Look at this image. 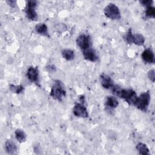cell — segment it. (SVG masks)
Returning <instances> with one entry per match:
<instances>
[{
	"label": "cell",
	"mask_w": 155,
	"mask_h": 155,
	"mask_svg": "<svg viewBox=\"0 0 155 155\" xmlns=\"http://www.w3.org/2000/svg\"><path fill=\"white\" fill-rule=\"evenodd\" d=\"M9 89L10 90L16 94H19L22 93V91L24 90V87L22 85H16L13 84H10L9 85Z\"/></svg>",
	"instance_id": "cell-19"
},
{
	"label": "cell",
	"mask_w": 155,
	"mask_h": 155,
	"mask_svg": "<svg viewBox=\"0 0 155 155\" xmlns=\"http://www.w3.org/2000/svg\"><path fill=\"white\" fill-rule=\"evenodd\" d=\"M133 35L132 33V31L131 29H130L125 36V41L128 44H131V43H133Z\"/></svg>",
	"instance_id": "cell-21"
},
{
	"label": "cell",
	"mask_w": 155,
	"mask_h": 155,
	"mask_svg": "<svg viewBox=\"0 0 155 155\" xmlns=\"http://www.w3.org/2000/svg\"><path fill=\"white\" fill-rule=\"evenodd\" d=\"M82 54L84 58L86 60L91 62H95L97 60V56L96 54V52L91 47L82 50Z\"/></svg>",
	"instance_id": "cell-10"
},
{
	"label": "cell",
	"mask_w": 155,
	"mask_h": 155,
	"mask_svg": "<svg viewBox=\"0 0 155 155\" xmlns=\"http://www.w3.org/2000/svg\"><path fill=\"white\" fill-rule=\"evenodd\" d=\"M104 12L105 15L111 19H119L121 18L119 8L113 3L108 4L104 8Z\"/></svg>",
	"instance_id": "cell-4"
},
{
	"label": "cell",
	"mask_w": 155,
	"mask_h": 155,
	"mask_svg": "<svg viewBox=\"0 0 155 155\" xmlns=\"http://www.w3.org/2000/svg\"><path fill=\"white\" fill-rule=\"evenodd\" d=\"M111 89L113 94L124 99L129 105H135L137 96L133 90L122 88L117 85H114Z\"/></svg>",
	"instance_id": "cell-1"
},
{
	"label": "cell",
	"mask_w": 155,
	"mask_h": 155,
	"mask_svg": "<svg viewBox=\"0 0 155 155\" xmlns=\"http://www.w3.org/2000/svg\"><path fill=\"white\" fill-rule=\"evenodd\" d=\"M15 137L18 142L21 143V142H24L25 141L27 135L23 130H22L21 129H17L15 131Z\"/></svg>",
	"instance_id": "cell-18"
},
{
	"label": "cell",
	"mask_w": 155,
	"mask_h": 155,
	"mask_svg": "<svg viewBox=\"0 0 155 155\" xmlns=\"http://www.w3.org/2000/svg\"><path fill=\"white\" fill-rule=\"evenodd\" d=\"M150 102V94L148 91L143 92L140 94L138 97L134 106H136L139 110L146 111Z\"/></svg>",
	"instance_id": "cell-3"
},
{
	"label": "cell",
	"mask_w": 155,
	"mask_h": 155,
	"mask_svg": "<svg viewBox=\"0 0 155 155\" xmlns=\"http://www.w3.org/2000/svg\"><path fill=\"white\" fill-rule=\"evenodd\" d=\"M137 150L138 151L139 153L140 154H142V155H147V154H149L150 152H149V149L147 147V145L143 143L140 142L138 143L136 145V147Z\"/></svg>",
	"instance_id": "cell-15"
},
{
	"label": "cell",
	"mask_w": 155,
	"mask_h": 155,
	"mask_svg": "<svg viewBox=\"0 0 155 155\" xmlns=\"http://www.w3.org/2000/svg\"><path fill=\"white\" fill-rule=\"evenodd\" d=\"M5 150L9 154H15L17 153V147L12 140H7L5 143Z\"/></svg>",
	"instance_id": "cell-12"
},
{
	"label": "cell",
	"mask_w": 155,
	"mask_h": 155,
	"mask_svg": "<svg viewBox=\"0 0 155 155\" xmlns=\"http://www.w3.org/2000/svg\"><path fill=\"white\" fill-rule=\"evenodd\" d=\"M35 30L39 35H41L47 37H50L48 33L47 26L46 25V24L44 23H39L36 24V25L35 26Z\"/></svg>",
	"instance_id": "cell-13"
},
{
	"label": "cell",
	"mask_w": 155,
	"mask_h": 155,
	"mask_svg": "<svg viewBox=\"0 0 155 155\" xmlns=\"http://www.w3.org/2000/svg\"><path fill=\"white\" fill-rule=\"evenodd\" d=\"M27 76L29 81L37 84L39 80V71L37 67L30 66L27 71Z\"/></svg>",
	"instance_id": "cell-8"
},
{
	"label": "cell",
	"mask_w": 155,
	"mask_h": 155,
	"mask_svg": "<svg viewBox=\"0 0 155 155\" xmlns=\"http://www.w3.org/2000/svg\"><path fill=\"white\" fill-rule=\"evenodd\" d=\"M140 3L142 5L146 7H148L150 6H152V4H153V1L152 0H143V1H140Z\"/></svg>",
	"instance_id": "cell-23"
},
{
	"label": "cell",
	"mask_w": 155,
	"mask_h": 155,
	"mask_svg": "<svg viewBox=\"0 0 155 155\" xmlns=\"http://www.w3.org/2000/svg\"><path fill=\"white\" fill-rule=\"evenodd\" d=\"M66 91L62 82L59 80H55L52 85L50 95L54 99L61 101L62 97L65 96Z\"/></svg>",
	"instance_id": "cell-2"
},
{
	"label": "cell",
	"mask_w": 155,
	"mask_h": 155,
	"mask_svg": "<svg viewBox=\"0 0 155 155\" xmlns=\"http://www.w3.org/2000/svg\"><path fill=\"white\" fill-rule=\"evenodd\" d=\"M142 58L144 62L152 64L154 62V54L153 51L150 48L145 49L142 53Z\"/></svg>",
	"instance_id": "cell-11"
},
{
	"label": "cell",
	"mask_w": 155,
	"mask_h": 155,
	"mask_svg": "<svg viewBox=\"0 0 155 155\" xmlns=\"http://www.w3.org/2000/svg\"><path fill=\"white\" fill-rule=\"evenodd\" d=\"M62 56L67 61H71L74 58V51L70 49H64L62 51Z\"/></svg>",
	"instance_id": "cell-17"
},
{
	"label": "cell",
	"mask_w": 155,
	"mask_h": 155,
	"mask_svg": "<svg viewBox=\"0 0 155 155\" xmlns=\"http://www.w3.org/2000/svg\"><path fill=\"white\" fill-rule=\"evenodd\" d=\"M133 42L137 45H143L145 42V38L140 33H136L133 36Z\"/></svg>",
	"instance_id": "cell-16"
},
{
	"label": "cell",
	"mask_w": 155,
	"mask_h": 155,
	"mask_svg": "<svg viewBox=\"0 0 155 155\" xmlns=\"http://www.w3.org/2000/svg\"><path fill=\"white\" fill-rule=\"evenodd\" d=\"M37 5L36 1H28L26 7L25 8V12L27 18L31 21H36L38 19V15L35 10Z\"/></svg>",
	"instance_id": "cell-5"
},
{
	"label": "cell",
	"mask_w": 155,
	"mask_h": 155,
	"mask_svg": "<svg viewBox=\"0 0 155 155\" xmlns=\"http://www.w3.org/2000/svg\"><path fill=\"white\" fill-rule=\"evenodd\" d=\"M100 82L101 85L106 89L111 88L114 85L111 77L105 73H102L100 75Z\"/></svg>",
	"instance_id": "cell-9"
},
{
	"label": "cell",
	"mask_w": 155,
	"mask_h": 155,
	"mask_svg": "<svg viewBox=\"0 0 155 155\" xmlns=\"http://www.w3.org/2000/svg\"><path fill=\"white\" fill-rule=\"evenodd\" d=\"M6 2L12 7H15L16 6V1L8 0V1H7Z\"/></svg>",
	"instance_id": "cell-25"
},
{
	"label": "cell",
	"mask_w": 155,
	"mask_h": 155,
	"mask_svg": "<svg viewBox=\"0 0 155 155\" xmlns=\"http://www.w3.org/2000/svg\"><path fill=\"white\" fill-rule=\"evenodd\" d=\"M105 105L107 107L110 108H115L118 106L119 102L115 97L110 96H108L106 99Z\"/></svg>",
	"instance_id": "cell-14"
},
{
	"label": "cell",
	"mask_w": 155,
	"mask_h": 155,
	"mask_svg": "<svg viewBox=\"0 0 155 155\" xmlns=\"http://www.w3.org/2000/svg\"><path fill=\"white\" fill-rule=\"evenodd\" d=\"M148 76L149 78V79L153 82H154L155 80V71L154 69H151L150 70L148 73Z\"/></svg>",
	"instance_id": "cell-22"
},
{
	"label": "cell",
	"mask_w": 155,
	"mask_h": 155,
	"mask_svg": "<svg viewBox=\"0 0 155 155\" xmlns=\"http://www.w3.org/2000/svg\"><path fill=\"white\" fill-rule=\"evenodd\" d=\"M47 70L50 73H54V72H55L56 68L54 67V65H49L47 67Z\"/></svg>",
	"instance_id": "cell-24"
},
{
	"label": "cell",
	"mask_w": 155,
	"mask_h": 155,
	"mask_svg": "<svg viewBox=\"0 0 155 155\" xmlns=\"http://www.w3.org/2000/svg\"><path fill=\"white\" fill-rule=\"evenodd\" d=\"M77 45L82 50H84L91 47V39L88 35L82 34L80 35L76 39Z\"/></svg>",
	"instance_id": "cell-6"
},
{
	"label": "cell",
	"mask_w": 155,
	"mask_h": 155,
	"mask_svg": "<svg viewBox=\"0 0 155 155\" xmlns=\"http://www.w3.org/2000/svg\"><path fill=\"white\" fill-rule=\"evenodd\" d=\"M145 15L149 18H155V8L153 6L147 7L145 10Z\"/></svg>",
	"instance_id": "cell-20"
},
{
	"label": "cell",
	"mask_w": 155,
	"mask_h": 155,
	"mask_svg": "<svg viewBox=\"0 0 155 155\" xmlns=\"http://www.w3.org/2000/svg\"><path fill=\"white\" fill-rule=\"evenodd\" d=\"M73 113L74 116L79 117L86 118L88 116L87 108L81 103H78L74 105L73 108Z\"/></svg>",
	"instance_id": "cell-7"
}]
</instances>
